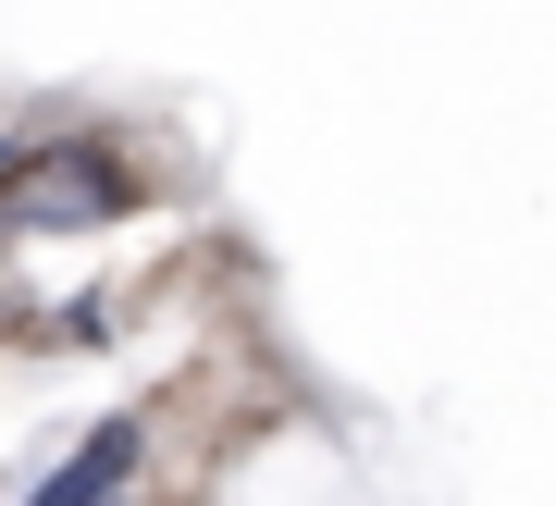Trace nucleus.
<instances>
[{"mask_svg": "<svg viewBox=\"0 0 556 506\" xmlns=\"http://www.w3.org/2000/svg\"><path fill=\"white\" fill-rule=\"evenodd\" d=\"M124 211H137V174H124L100 137H75V149H25L13 198H0V223H25V235H75V223H124Z\"/></svg>", "mask_w": 556, "mask_h": 506, "instance_id": "obj_1", "label": "nucleus"}, {"mask_svg": "<svg viewBox=\"0 0 556 506\" xmlns=\"http://www.w3.org/2000/svg\"><path fill=\"white\" fill-rule=\"evenodd\" d=\"M137 445H149V420H137V408H112V420H87V445L62 457V469H50V482L25 494V506H112L124 482H137Z\"/></svg>", "mask_w": 556, "mask_h": 506, "instance_id": "obj_2", "label": "nucleus"}]
</instances>
